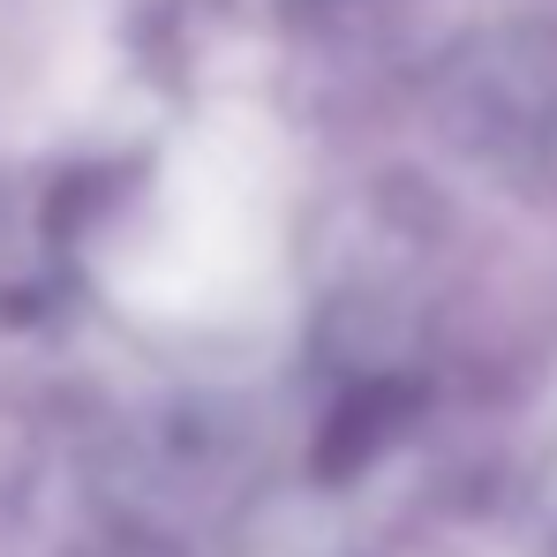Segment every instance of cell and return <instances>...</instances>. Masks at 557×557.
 <instances>
[]
</instances>
